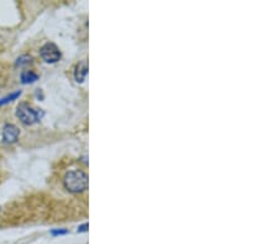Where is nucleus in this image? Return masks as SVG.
Masks as SVG:
<instances>
[{"label": "nucleus", "instance_id": "nucleus-8", "mask_svg": "<svg viewBox=\"0 0 278 244\" xmlns=\"http://www.w3.org/2000/svg\"><path fill=\"white\" fill-rule=\"evenodd\" d=\"M67 232V229H62V231H61V229H56V231H52V234H53V236H60V234H66Z\"/></svg>", "mask_w": 278, "mask_h": 244}, {"label": "nucleus", "instance_id": "nucleus-4", "mask_svg": "<svg viewBox=\"0 0 278 244\" xmlns=\"http://www.w3.org/2000/svg\"><path fill=\"white\" fill-rule=\"evenodd\" d=\"M19 134L20 131L15 125L13 124H9L4 127V131H3V140L4 142L6 143H14L17 142V138H19Z\"/></svg>", "mask_w": 278, "mask_h": 244}, {"label": "nucleus", "instance_id": "nucleus-3", "mask_svg": "<svg viewBox=\"0 0 278 244\" xmlns=\"http://www.w3.org/2000/svg\"><path fill=\"white\" fill-rule=\"evenodd\" d=\"M41 58L46 63H56L61 59V51L54 43H46L40 49Z\"/></svg>", "mask_w": 278, "mask_h": 244}, {"label": "nucleus", "instance_id": "nucleus-1", "mask_svg": "<svg viewBox=\"0 0 278 244\" xmlns=\"http://www.w3.org/2000/svg\"><path fill=\"white\" fill-rule=\"evenodd\" d=\"M65 186L70 193H82L88 188V175L83 170H72L65 177Z\"/></svg>", "mask_w": 278, "mask_h": 244}, {"label": "nucleus", "instance_id": "nucleus-7", "mask_svg": "<svg viewBox=\"0 0 278 244\" xmlns=\"http://www.w3.org/2000/svg\"><path fill=\"white\" fill-rule=\"evenodd\" d=\"M20 94H21V91H17V93H14V94H11L10 97H8V98H5V99L1 100V101H0V105H4V104H6V102H9V101H13L14 99H17V98H19Z\"/></svg>", "mask_w": 278, "mask_h": 244}, {"label": "nucleus", "instance_id": "nucleus-5", "mask_svg": "<svg viewBox=\"0 0 278 244\" xmlns=\"http://www.w3.org/2000/svg\"><path fill=\"white\" fill-rule=\"evenodd\" d=\"M87 74H88V65L84 62H81L76 67V72H74V78L78 83H82L86 79Z\"/></svg>", "mask_w": 278, "mask_h": 244}, {"label": "nucleus", "instance_id": "nucleus-9", "mask_svg": "<svg viewBox=\"0 0 278 244\" xmlns=\"http://www.w3.org/2000/svg\"><path fill=\"white\" fill-rule=\"evenodd\" d=\"M88 231V223H84V225H82L81 227L78 228V232H87Z\"/></svg>", "mask_w": 278, "mask_h": 244}, {"label": "nucleus", "instance_id": "nucleus-6", "mask_svg": "<svg viewBox=\"0 0 278 244\" xmlns=\"http://www.w3.org/2000/svg\"><path fill=\"white\" fill-rule=\"evenodd\" d=\"M37 79L38 75L36 74L35 72H33V70H24V72L21 73V81L24 84L34 83V81H36Z\"/></svg>", "mask_w": 278, "mask_h": 244}, {"label": "nucleus", "instance_id": "nucleus-2", "mask_svg": "<svg viewBox=\"0 0 278 244\" xmlns=\"http://www.w3.org/2000/svg\"><path fill=\"white\" fill-rule=\"evenodd\" d=\"M17 115L22 124L34 125L35 122H37L38 120H41V117L43 116V111L34 109L31 105L26 104V102H21V104L17 106Z\"/></svg>", "mask_w": 278, "mask_h": 244}]
</instances>
